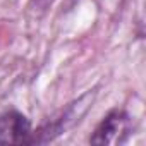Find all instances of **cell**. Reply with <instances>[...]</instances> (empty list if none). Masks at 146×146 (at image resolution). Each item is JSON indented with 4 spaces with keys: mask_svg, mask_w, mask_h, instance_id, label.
<instances>
[{
    "mask_svg": "<svg viewBox=\"0 0 146 146\" xmlns=\"http://www.w3.org/2000/svg\"><path fill=\"white\" fill-rule=\"evenodd\" d=\"M33 136L31 122L17 110L0 115V144H29Z\"/></svg>",
    "mask_w": 146,
    "mask_h": 146,
    "instance_id": "3957f363",
    "label": "cell"
},
{
    "mask_svg": "<svg viewBox=\"0 0 146 146\" xmlns=\"http://www.w3.org/2000/svg\"><path fill=\"white\" fill-rule=\"evenodd\" d=\"M132 132V120L124 110H112L96 125L90 143L93 144H122Z\"/></svg>",
    "mask_w": 146,
    "mask_h": 146,
    "instance_id": "7a4b0ae2",
    "label": "cell"
},
{
    "mask_svg": "<svg viewBox=\"0 0 146 146\" xmlns=\"http://www.w3.org/2000/svg\"><path fill=\"white\" fill-rule=\"evenodd\" d=\"M93 100H95V93L90 91V93L83 95L78 102L70 103L57 119L50 120L48 124L41 125L36 132H33L29 144H35V143H36V144H41V143L53 141L57 136L64 134L67 129H70V127H74L76 124H79L81 117H84V113H86L88 108L91 107Z\"/></svg>",
    "mask_w": 146,
    "mask_h": 146,
    "instance_id": "6da1fadb",
    "label": "cell"
},
{
    "mask_svg": "<svg viewBox=\"0 0 146 146\" xmlns=\"http://www.w3.org/2000/svg\"><path fill=\"white\" fill-rule=\"evenodd\" d=\"M53 4V0H31V9L36 12H45L50 5Z\"/></svg>",
    "mask_w": 146,
    "mask_h": 146,
    "instance_id": "277c9868",
    "label": "cell"
}]
</instances>
